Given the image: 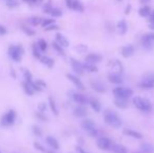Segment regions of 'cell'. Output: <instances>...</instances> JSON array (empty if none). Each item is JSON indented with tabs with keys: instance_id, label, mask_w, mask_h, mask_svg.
<instances>
[{
	"instance_id": "obj_56",
	"label": "cell",
	"mask_w": 154,
	"mask_h": 153,
	"mask_svg": "<svg viewBox=\"0 0 154 153\" xmlns=\"http://www.w3.org/2000/svg\"><path fill=\"white\" fill-rule=\"evenodd\" d=\"M149 27L151 28V30H154V22H150Z\"/></svg>"
},
{
	"instance_id": "obj_53",
	"label": "cell",
	"mask_w": 154,
	"mask_h": 153,
	"mask_svg": "<svg viewBox=\"0 0 154 153\" xmlns=\"http://www.w3.org/2000/svg\"><path fill=\"white\" fill-rule=\"evenodd\" d=\"M130 11H131V5H127L126 6V10H125V14H129Z\"/></svg>"
},
{
	"instance_id": "obj_21",
	"label": "cell",
	"mask_w": 154,
	"mask_h": 153,
	"mask_svg": "<svg viewBox=\"0 0 154 153\" xmlns=\"http://www.w3.org/2000/svg\"><path fill=\"white\" fill-rule=\"evenodd\" d=\"M73 114L78 118H83L87 114V110L86 108L84 107L83 105L81 106H78L77 108H75V110H73Z\"/></svg>"
},
{
	"instance_id": "obj_59",
	"label": "cell",
	"mask_w": 154,
	"mask_h": 153,
	"mask_svg": "<svg viewBox=\"0 0 154 153\" xmlns=\"http://www.w3.org/2000/svg\"><path fill=\"white\" fill-rule=\"evenodd\" d=\"M134 153H143V152H134Z\"/></svg>"
},
{
	"instance_id": "obj_28",
	"label": "cell",
	"mask_w": 154,
	"mask_h": 153,
	"mask_svg": "<svg viewBox=\"0 0 154 153\" xmlns=\"http://www.w3.org/2000/svg\"><path fill=\"white\" fill-rule=\"evenodd\" d=\"M89 104L95 112H100V111H101V104H100V102L97 100V99H90Z\"/></svg>"
},
{
	"instance_id": "obj_51",
	"label": "cell",
	"mask_w": 154,
	"mask_h": 153,
	"mask_svg": "<svg viewBox=\"0 0 154 153\" xmlns=\"http://www.w3.org/2000/svg\"><path fill=\"white\" fill-rule=\"evenodd\" d=\"M149 21H150V22H154V11H153V12H151V14H150Z\"/></svg>"
},
{
	"instance_id": "obj_13",
	"label": "cell",
	"mask_w": 154,
	"mask_h": 153,
	"mask_svg": "<svg viewBox=\"0 0 154 153\" xmlns=\"http://www.w3.org/2000/svg\"><path fill=\"white\" fill-rule=\"evenodd\" d=\"M101 60H102V56L97 55V54H89V55H87L86 58H85V61H86V62L92 63V64L99 63Z\"/></svg>"
},
{
	"instance_id": "obj_52",
	"label": "cell",
	"mask_w": 154,
	"mask_h": 153,
	"mask_svg": "<svg viewBox=\"0 0 154 153\" xmlns=\"http://www.w3.org/2000/svg\"><path fill=\"white\" fill-rule=\"evenodd\" d=\"M5 33H6V30H5L3 26H1V25H0V35H4Z\"/></svg>"
},
{
	"instance_id": "obj_23",
	"label": "cell",
	"mask_w": 154,
	"mask_h": 153,
	"mask_svg": "<svg viewBox=\"0 0 154 153\" xmlns=\"http://www.w3.org/2000/svg\"><path fill=\"white\" fill-rule=\"evenodd\" d=\"M108 79H109L110 82L113 83V84H122L123 83L122 77L119 75H117V73H110V75H108Z\"/></svg>"
},
{
	"instance_id": "obj_20",
	"label": "cell",
	"mask_w": 154,
	"mask_h": 153,
	"mask_svg": "<svg viewBox=\"0 0 154 153\" xmlns=\"http://www.w3.org/2000/svg\"><path fill=\"white\" fill-rule=\"evenodd\" d=\"M113 103L117 107L121 108V109H125V108L128 107V102H127V99H121V98H115Z\"/></svg>"
},
{
	"instance_id": "obj_47",
	"label": "cell",
	"mask_w": 154,
	"mask_h": 153,
	"mask_svg": "<svg viewBox=\"0 0 154 153\" xmlns=\"http://www.w3.org/2000/svg\"><path fill=\"white\" fill-rule=\"evenodd\" d=\"M45 30H58V25L52 24V25H49V26H47V27H45Z\"/></svg>"
},
{
	"instance_id": "obj_38",
	"label": "cell",
	"mask_w": 154,
	"mask_h": 153,
	"mask_svg": "<svg viewBox=\"0 0 154 153\" xmlns=\"http://www.w3.org/2000/svg\"><path fill=\"white\" fill-rule=\"evenodd\" d=\"M5 2H6V5L10 6V8H16L19 4L18 0H5Z\"/></svg>"
},
{
	"instance_id": "obj_12",
	"label": "cell",
	"mask_w": 154,
	"mask_h": 153,
	"mask_svg": "<svg viewBox=\"0 0 154 153\" xmlns=\"http://www.w3.org/2000/svg\"><path fill=\"white\" fill-rule=\"evenodd\" d=\"M121 53H122V56L124 58H130L134 54V47L132 45H126L122 48Z\"/></svg>"
},
{
	"instance_id": "obj_50",
	"label": "cell",
	"mask_w": 154,
	"mask_h": 153,
	"mask_svg": "<svg viewBox=\"0 0 154 153\" xmlns=\"http://www.w3.org/2000/svg\"><path fill=\"white\" fill-rule=\"evenodd\" d=\"M72 3H73V0H66V5H67L68 8H72Z\"/></svg>"
},
{
	"instance_id": "obj_54",
	"label": "cell",
	"mask_w": 154,
	"mask_h": 153,
	"mask_svg": "<svg viewBox=\"0 0 154 153\" xmlns=\"http://www.w3.org/2000/svg\"><path fill=\"white\" fill-rule=\"evenodd\" d=\"M147 36L151 39V40H153L154 41V33H150V34H147Z\"/></svg>"
},
{
	"instance_id": "obj_14",
	"label": "cell",
	"mask_w": 154,
	"mask_h": 153,
	"mask_svg": "<svg viewBox=\"0 0 154 153\" xmlns=\"http://www.w3.org/2000/svg\"><path fill=\"white\" fill-rule=\"evenodd\" d=\"M123 133H124L125 135L131 136V137L136 138V140H142L143 138V135L141 133L137 132V131L132 130V129H124V130H123Z\"/></svg>"
},
{
	"instance_id": "obj_36",
	"label": "cell",
	"mask_w": 154,
	"mask_h": 153,
	"mask_svg": "<svg viewBox=\"0 0 154 153\" xmlns=\"http://www.w3.org/2000/svg\"><path fill=\"white\" fill-rule=\"evenodd\" d=\"M52 47H54V49L57 51L59 55H61V56H64V50H63V46H61L59 44V43L56 41V42H54L52 43Z\"/></svg>"
},
{
	"instance_id": "obj_48",
	"label": "cell",
	"mask_w": 154,
	"mask_h": 153,
	"mask_svg": "<svg viewBox=\"0 0 154 153\" xmlns=\"http://www.w3.org/2000/svg\"><path fill=\"white\" fill-rule=\"evenodd\" d=\"M45 109H46V105H45L44 103H41V104H40V105H39V110H40V112H43V113H44Z\"/></svg>"
},
{
	"instance_id": "obj_19",
	"label": "cell",
	"mask_w": 154,
	"mask_h": 153,
	"mask_svg": "<svg viewBox=\"0 0 154 153\" xmlns=\"http://www.w3.org/2000/svg\"><path fill=\"white\" fill-rule=\"evenodd\" d=\"M91 86L95 91H97V92H105V91H106V87H105V85L102 82H99V81L91 82Z\"/></svg>"
},
{
	"instance_id": "obj_1",
	"label": "cell",
	"mask_w": 154,
	"mask_h": 153,
	"mask_svg": "<svg viewBox=\"0 0 154 153\" xmlns=\"http://www.w3.org/2000/svg\"><path fill=\"white\" fill-rule=\"evenodd\" d=\"M104 120L106 124L114 127V128H119L122 125V121L119 118V116L113 110H106L104 112Z\"/></svg>"
},
{
	"instance_id": "obj_4",
	"label": "cell",
	"mask_w": 154,
	"mask_h": 153,
	"mask_svg": "<svg viewBox=\"0 0 154 153\" xmlns=\"http://www.w3.org/2000/svg\"><path fill=\"white\" fill-rule=\"evenodd\" d=\"M113 94L115 95V98H121V99H128L133 94V91L130 88L127 87H117L113 89Z\"/></svg>"
},
{
	"instance_id": "obj_22",
	"label": "cell",
	"mask_w": 154,
	"mask_h": 153,
	"mask_svg": "<svg viewBox=\"0 0 154 153\" xmlns=\"http://www.w3.org/2000/svg\"><path fill=\"white\" fill-rule=\"evenodd\" d=\"M141 152L143 153H154V146L149 143H144L141 145Z\"/></svg>"
},
{
	"instance_id": "obj_11",
	"label": "cell",
	"mask_w": 154,
	"mask_h": 153,
	"mask_svg": "<svg viewBox=\"0 0 154 153\" xmlns=\"http://www.w3.org/2000/svg\"><path fill=\"white\" fill-rule=\"evenodd\" d=\"M67 78H68V80H69L70 82L73 83V85H75L77 88H79V89H82V90L84 89V85H83V83L81 82V80H80L78 77L71 75V73H67Z\"/></svg>"
},
{
	"instance_id": "obj_29",
	"label": "cell",
	"mask_w": 154,
	"mask_h": 153,
	"mask_svg": "<svg viewBox=\"0 0 154 153\" xmlns=\"http://www.w3.org/2000/svg\"><path fill=\"white\" fill-rule=\"evenodd\" d=\"M22 87H23V90L25 91V93L28 95H32L34 92H35V90L32 89V85H30L28 82H26V81H25L24 83H22Z\"/></svg>"
},
{
	"instance_id": "obj_17",
	"label": "cell",
	"mask_w": 154,
	"mask_h": 153,
	"mask_svg": "<svg viewBox=\"0 0 154 153\" xmlns=\"http://www.w3.org/2000/svg\"><path fill=\"white\" fill-rule=\"evenodd\" d=\"M117 32H119V35H125L128 30V25H127V22L125 20H121L119 21L117 25Z\"/></svg>"
},
{
	"instance_id": "obj_44",
	"label": "cell",
	"mask_w": 154,
	"mask_h": 153,
	"mask_svg": "<svg viewBox=\"0 0 154 153\" xmlns=\"http://www.w3.org/2000/svg\"><path fill=\"white\" fill-rule=\"evenodd\" d=\"M32 132L35 133L36 135H41V134H42V131H41V129H40L38 126H34V127H32Z\"/></svg>"
},
{
	"instance_id": "obj_60",
	"label": "cell",
	"mask_w": 154,
	"mask_h": 153,
	"mask_svg": "<svg viewBox=\"0 0 154 153\" xmlns=\"http://www.w3.org/2000/svg\"><path fill=\"white\" fill-rule=\"evenodd\" d=\"M119 1H121V0H119Z\"/></svg>"
},
{
	"instance_id": "obj_32",
	"label": "cell",
	"mask_w": 154,
	"mask_h": 153,
	"mask_svg": "<svg viewBox=\"0 0 154 153\" xmlns=\"http://www.w3.org/2000/svg\"><path fill=\"white\" fill-rule=\"evenodd\" d=\"M71 10L78 11V12H83L84 11V6L79 0H73V3H72V8Z\"/></svg>"
},
{
	"instance_id": "obj_30",
	"label": "cell",
	"mask_w": 154,
	"mask_h": 153,
	"mask_svg": "<svg viewBox=\"0 0 154 153\" xmlns=\"http://www.w3.org/2000/svg\"><path fill=\"white\" fill-rule=\"evenodd\" d=\"M83 65H84L85 71H89V73H97V67L95 65V64H92V63L86 62L85 64H83Z\"/></svg>"
},
{
	"instance_id": "obj_61",
	"label": "cell",
	"mask_w": 154,
	"mask_h": 153,
	"mask_svg": "<svg viewBox=\"0 0 154 153\" xmlns=\"http://www.w3.org/2000/svg\"><path fill=\"white\" fill-rule=\"evenodd\" d=\"M0 153H1V151H0Z\"/></svg>"
},
{
	"instance_id": "obj_43",
	"label": "cell",
	"mask_w": 154,
	"mask_h": 153,
	"mask_svg": "<svg viewBox=\"0 0 154 153\" xmlns=\"http://www.w3.org/2000/svg\"><path fill=\"white\" fill-rule=\"evenodd\" d=\"M36 83H37V85L39 86V87L41 88L42 90L46 88V83H45L44 81H42V80H37V81H36Z\"/></svg>"
},
{
	"instance_id": "obj_27",
	"label": "cell",
	"mask_w": 154,
	"mask_h": 153,
	"mask_svg": "<svg viewBox=\"0 0 154 153\" xmlns=\"http://www.w3.org/2000/svg\"><path fill=\"white\" fill-rule=\"evenodd\" d=\"M40 62L43 63V64H44L45 66H47V67H52L54 64H55L54 60H52V58H49V57H46V56H42L41 59H40Z\"/></svg>"
},
{
	"instance_id": "obj_6",
	"label": "cell",
	"mask_w": 154,
	"mask_h": 153,
	"mask_svg": "<svg viewBox=\"0 0 154 153\" xmlns=\"http://www.w3.org/2000/svg\"><path fill=\"white\" fill-rule=\"evenodd\" d=\"M15 120H16L15 110H10L2 116V118H1V124H2V126H10L12 125V124H14Z\"/></svg>"
},
{
	"instance_id": "obj_41",
	"label": "cell",
	"mask_w": 154,
	"mask_h": 153,
	"mask_svg": "<svg viewBox=\"0 0 154 153\" xmlns=\"http://www.w3.org/2000/svg\"><path fill=\"white\" fill-rule=\"evenodd\" d=\"M144 80H148L154 82V73H148L146 75H144Z\"/></svg>"
},
{
	"instance_id": "obj_3",
	"label": "cell",
	"mask_w": 154,
	"mask_h": 153,
	"mask_svg": "<svg viewBox=\"0 0 154 153\" xmlns=\"http://www.w3.org/2000/svg\"><path fill=\"white\" fill-rule=\"evenodd\" d=\"M23 53H24V49L19 45H13L8 48V56L15 62H19L21 60V56H22Z\"/></svg>"
},
{
	"instance_id": "obj_9",
	"label": "cell",
	"mask_w": 154,
	"mask_h": 153,
	"mask_svg": "<svg viewBox=\"0 0 154 153\" xmlns=\"http://www.w3.org/2000/svg\"><path fill=\"white\" fill-rule=\"evenodd\" d=\"M70 63H71V67L72 69L75 71L76 73H78V75H83L84 73V65H83L82 63L79 62L78 60H76V59H71L70 60Z\"/></svg>"
},
{
	"instance_id": "obj_10",
	"label": "cell",
	"mask_w": 154,
	"mask_h": 153,
	"mask_svg": "<svg viewBox=\"0 0 154 153\" xmlns=\"http://www.w3.org/2000/svg\"><path fill=\"white\" fill-rule=\"evenodd\" d=\"M71 98H72V100L75 101L76 103L81 104V105H85V104H86L87 102H88L87 98L85 97L84 94H82V93L72 92V93H71Z\"/></svg>"
},
{
	"instance_id": "obj_37",
	"label": "cell",
	"mask_w": 154,
	"mask_h": 153,
	"mask_svg": "<svg viewBox=\"0 0 154 153\" xmlns=\"http://www.w3.org/2000/svg\"><path fill=\"white\" fill-rule=\"evenodd\" d=\"M38 46H39L40 49L42 50V51H45V50L47 49V43H46L45 40H43V39H40V40L38 41Z\"/></svg>"
},
{
	"instance_id": "obj_7",
	"label": "cell",
	"mask_w": 154,
	"mask_h": 153,
	"mask_svg": "<svg viewBox=\"0 0 154 153\" xmlns=\"http://www.w3.org/2000/svg\"><path fill=\"white\" fill-rule=\"evenodd\" d=\"M108 67L110 68V71H111L112 73H117V75L122 73L123 69H124V68H123L122 63L117 60L109 61V63H108Z\"/></svg>"
},
{
	"instance_id": "obj_31",
	"label": "cell",
	"mask_w": 154,
	"mask_h": 153,
	"mask_svg": "<svg viewBox=\"0 0 154 153\" xmlns=\"http://www.w3.org/2000/svg\"><path fill=\"white\" fill-rule=\"evenodd\" d=\"M48 105H49V107H50V109H52V113L57 116L58 113H59V112H58L57 104H56L55 100H54V99H52V98H49V99H48Z\"/></svg>"
},
{
	"instance_id": "obj_15",
	"label": "cell",
	"mask_w": 154,
	"mask_h": 153,
	"mask_svg": "<svg viewBox=\"0 0 154 153\" xmlns=\"http://www.w3.org/2000/svg\"><path fill=\"white\" fill-rule=\"evenodd\" d=\"M142 44L145 48H147V49H151L154 46V41L151 40L147 35H145V36H143V38H142Z\"/></svg>"
},
{
	"instance_id": "obj_42",
	"label": "cell",
	"mask_w": 154,
	"mask_h": 153,
	"mask_svg": "<svg viewBox=\"0 0 154 153\" xmlns=\"http://www.w3.org/2000/svg\"><path fill=\"white\" fill-rule=\"evenodd\" d=\"M76 50H78L79 53L83 54V53H85V51L87 50V46L83 45V44H80V45H78L77 47H76Z\"/></svg>"
},
{
	"instance_id": "obj_39",
	"label": "cell",
	"mask_w": 154,
	"mask_h": 153,
	"mask_svg": "<svg viewBox=\"0 0 154 153\" xmlns=\"http://www.w3.org/2000/svg\"><path fill=\"white\" fill-rule=\"evenodd\" d=\"M52 24H55V21L52 20V19H43L41 25H42L43 27H47V26H49Z\"/></svg>"
},
{
	"instance_id": "obj_18",
	"label": "cell",
	"mask_w": 154,
	"mask_h": 153,
	"mask_svg": "<svg viewBox=\"0 0 154 153\" xmlns=\"http://www.w3.org/2000/svg\"><path fill=\"white\" fill-rule=\"evenodd\" d=\"M45 142H46V144H47L49 147H52V149H59L60 148L59 142H58L54 136H47L46 140H45Z\"/></svg>"
},
{
	"instance_id": "obj_25",
	"label": "cell",
	"mask_w": 154,
	"mask_h": 153,
	"mask_svg": "<svg viewBox=\"0 0 154 153\" xmlns=\"http://www.w3.org/2000/svg\"><path fill=\"white\" fill-rule=\"evenodd\" d=\"M151 12H152L151 8H150V6H148V5H144V6H142V8L138 10V14L141 17H149Z\"/></svg>"
},
{
	"instance_id": "obj_55",
	"label": "cell",
	"mask_w": 154,
	"mask_h": 153,
	"mask_svg": "<svg viewBox=\"0 0 154 153\" xmlns=\"http://www.w3.org/2000/svg\"><path fill=\"white\" fill-rule=\"evenodd\" d=\"M78 149V151H79V153H88V152H86V151L84 150V149H82V148H77Z\"/></svg>"
},
{
	"instance_id": "obj_16",
	"label": "cell",
	"mask_w": 154,
	"mask_h": 153,
	"mask_svg": "<svg viewBox=\"0 0 154 153\" xmlns=\"http://www.w3.org/2000/svg\"><path fill=\"white\" fill-rule=\"evenodd\" d=\"M56 41H57L61 46H63V47L69 46V41H68L67 39H66V37H64L62 34H57V35H56Z\"/></svg>"
},
{
	"instance_id": "obj_2",
	"label": "cell",
	"mask_w": 154,
	"mask_h": 153,
	"mask_svg": "<svg viewBox=\"0 0 154 153\" xmlns=\"http://www.w3.org/2000/svg\"><path fill=\"white\" fill-rule=\"evenodd\" d=\"M133 104H134V106L137 109L142 111H150L152 108L151 103L149 101L146 100V99L139 98V97H136V98L133 99Z\"/></svg>"
},
{
	"instance_id": "obj_49",
	"label": "cell",
	"mask_w": 154,
	"mask_h": 153,
	"mask_svg": "<svg viewBox=\"0 0 154 153\" xmlns=\"http://www.w3.org/2000/svg\"><path fill=\"white\" fill-rule=\"evenodd\" d=\"M34 146H35V148L37 149V150H39V151H45L44 148H43V147H42L41 145H40V144L35 143V144H34Z\"/></svg>"
},
{
	"instance_id": "obj_40",
	"label": "cell",
	"mask_w": 154,
	"mask_h": 153,
	"mask_svg": "<svg viewBox=\"0 0 154 153\" xmlns=\"http://www.w3.org/2000/svg\"><path fill=\"white\" fill-rule=\"evenodd\" d=\"M24 78L26 82H28V83L32 82V75L28 71H24Z\"/></svg>"
},
{
	"instance_id": "obj_35",
	"label": "cell",
	"mask_w": 154,
	"mask_h": 153,
	"mask_svg": "<svg viewBox=\"0 0 154 153\" xmlns=\"http://www.w3.org/2000/svg\"><path fill=\"white\" fill-rule=\"evenodd\" d=\"M141 87L146 88V89H151V88H154V82H151V81H148V80H144V79H143V82L141 83Z\"/></svg>"
},
{
	"instance_id": "obj_34",
	"label": "cell",
	"mask_w": 154,
	"mask_h": 153,
	"mask_svg": "<svg viewBox=\"0 0 154 153\" xmlns=\"http://www.w3.org/2000/svg\"><path fill=\"white\" fill-rule=\"evenodd\" d=\"M41 51L42 50L40 49V47L38 46V44H34L32 45V54H34V56H35L37 59H41V57H42V55H41Z\"/></svg>"
},
{
	"instance_id": "obj_5",
	"label": "cell",
	"mask_w": 154,
	"mask_h": 153,
	"mask_svg": "<svg viewBox=\"0 0 154 153\" xmlns=\"http://www.w3.org/2000/svg\"><path fill=\"white\" fill-rule=\"evenodd\" d=\"M82 127L90 136H97V129L95 127V124L91 120H85L83 121Z\"/></svg>"
},
{
	"instance_id": "obj_33",
	"label": "cell",
	"mask_w": 154,
	"mask_h": 153,
	"mask_svg": "<svg viewBox=\"0 0 154 153\" xmlns=\"http://www.w3.org/2000/svg\"><path fill=\"white\" fill-rule=\"evenodd\" d=\"M42 21H43V19L40 17H32L28 19V22H30L32 25H34V26H37V25L42 24Z\"/></svg>"
},
{
	"instance_id": "obj_45",
	"label": "cell",
	"mask_w": 154,
	"mask_h": 153,
	"mask_svg": "<svg viewBox=\"0 0 154 153\" xmlns=\"http://www.w3.org/2000/svg\"><path fill=\"white\" fill-rule=\"evenodd\" d=\"M22 30H24L25 33L28 34V36H34V35H35V32H34V30H32V28L25 27V26H24V27H22Z\"/></svg>"
},
{
	"instance_id": "obj_8",
	"label": "cell",
	"mask_w": 154,
	"mask_h": 153,
	"mask_svg": "<svg viewBox=\"0 0 154 153\" xmlns=\"http://www.w3.org/2000/svg\"><path fill=\"white\" fill-rule=\"evenodd\" d=\"M97 147H99L100 149H102V150H108V149H111L113 144H112V142L110 141L108 137L103 136V137H100L99 140H97Z\"/></svg>"
},
{
	"instance_id": "obj_57",
	"label": "cell",
	"mask_w": 154,
	"mask_h": 153,
	"mask_svg": "<svg viewBox=\"0 0 154 153\" xmlns=\"http://www.w3.org/2000/svg\"><path fill=\"white\" fill-rule=\"evenodd\" d=\"M141 2H142V3H144V4H145V3H148V2H150V0H141Z\"/></svg>"
},
{
	"instance_id": "obj_26",
	"label": "cell",
	"mask_w": 154,
	"mask_h": 153,
	"mask_svg": "<svg viewBox=\"0 0 154 153\" xmlns=\"http://www.w3.org/2000/svg\"><path fill=\"white\" fill-rule=\"evenodd\" d=\"M111 150L114 153H128V150L125 148L123 145H119V144H114L112 145Z\"/></svg>"
},
{
	"instance_id": "obj_58",
	"label": "cell",
	"mask_w": 154,
	"mask_h": 153,
	"mask_svg": "<svg viewBox=\"0 0 154 153\" xmlns=\"http://www.w3.org/2000/svg\"><path fill=\"white\" fill-rule=\"evenodd\" d=\"M47 153H55V152H52V151H47Z\"/></svg>"
},
{
	"instance_id": "obj_24",
	"label": "cell",
	"mask_w": 154,
	"mask_h": 153,
	"mask_svg": "<svg viewBox=\"0 0 154 153\" xmlns=\"http://www.w3.org/2000/svg\"><path fill=\"white\" fill-rule=\"evenodd\" d=\"M45 12L49 13L52 17L58 18V17H61V16H62V11L59 10V8H50V6H48V8H45Z\"/></svg>"
},
{
	"instance_id": "obj_46",
	"label": "cell",
	"mask_w": 154,
	"mask_h": 153,
	"mask_svg": "<svg viewBox=\"0 0 154 153\" xmlns=\"http://www.w3.org/2000/svg\"><path fill=\"white\" fill-rule=\"evenodd\" d=\"M24 2L30 3V4H37V3H40L42 0H23Z\"/></svg>"
}]
</instances>
